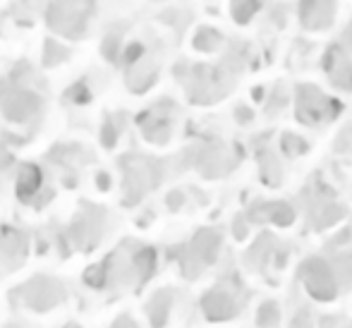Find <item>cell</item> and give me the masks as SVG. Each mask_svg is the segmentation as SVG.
Returning a JSON list of instances; mask_svg holds the SVG:
<instances>
[{"mask_svg": "<svg viewBox=\"0 0 352 328\" xmlns=\"http://www.w3.org/2000/svg\"><path fill=\"white\" fill-rule=\"evenodd\" d=\"M302 290L319 305H331L352 287V259L348 254L309 256L297 268Z\"/></svg>", "mask_w": 352, "mask_h": 328, "instance_id": "cell-1", "label": "cell"}, {"mask_svg": "<svg viewBox=\"0 0 352 328\" xmlns=\"http://www.w3.org/2000/svg\"><path fill=\"white\" fill-rule=\"evenodd\" d=\"M343 106L336 98L326 96L316 87H297L295 94V116L302 125L319 127L326 122H333L340 116Z\"/></svg>", "mask_w": 352, "mask_h": 328, "instance_id": "cell-2", "label": "cell"}, {"mask_svg": "<svg viewBox=\"0 0 352 328\" xmlns=\"http://www.w3.org/2000/svg\"><path fill=\"white\" fill-rule=\"evenodd\" d=\"M247 305V290L235 281H226L218 287H213L209 295L204 297V314L209 321L223 324L240 316L242 307Z\"/></svg>", "mask_w": 352, "mask_h": 328, "instance_id": "cell-3", "label": "cell"}, {"mask_svg": "<svg viewBox=\"0 0 352 328\" xmlns=\"http://www.w3.org/2000/svg\"><path fill=\"white\" fill-rule=\"evenodd\" d=\"M91 8V0H51L48 10V22L58 32L67 36H79L84 29V19Z\"/></svg>", "mask_w": 352, "mask_h": 328, "instance_id": "cell-4", "label": "cell"}, {"mask_svg": "<svg viewBox=\"0 0 352 328\" xmlns=\"http://www.w3.org/2000/svg\"><path fill=\"white\" fill-rule=\"evenodd\" d=\"M324 72L336 89L352 91V61L340 46H333L324 56Z\"/></svg>", "mask_w": 352, "mask_h": 328, "instance_id": "cell-5", "label": "cell"}, {"mask_svg": "<svg viewBox=\"0 0 352 328\" xmlns=\"http://www.w3.org/2000/svg\"><path fill=\"white\" fill-rule=\"evenodd\" d=\"M300 12L305 27L314 29V32H321L333 22V3H329V0H305Z\"/></svg>", "mask_w": 352, "mask_h": 328, "instance_id": "cell-6", "label": "cell"}, {"mask_svg": "<svg viewBox=\"0 0 352 328\" xmlns=\"http://www.w3.org/2000/svg\"><path fill=\"white\" fill-rule=\"evenodd\" d=\"M264 211L259 213V221L264 223H274L276 228H290L295 223V208L287 201H274V204H264Z\"/></svg>", "mask_w": 352, "mask_h": 328, "instance_id": "cell-7", "label": "cell"}, {"mask_svg": "<svg viewBox=\"0 0 352 328\" xmlns=\"http://www.w3.org/2000/svg\"><path fill=\"white\" fill-rule=\"evenodd\" d=\"M283 319V311L280 305L274 300H264L259 307H256V314H254V326L256 328H278Z\"/></svg>", "mask_w": 352, "mask_h": 328, "instance_id": "cell-8", "label": "cell"}, {"mask_svg": "<svg viewBox=\"0 0 352 328\" xmlns=\"http://www.w3.org/2000/svg\"><path fill=\"white\" fill-rule=\"evenodd\" d=\"M261 8V0H232V19L247 24Z\"/></svg>", "mask_w": 352, "mask_h": 328, "instance_id": "cell-9", "label": "cell"}, {"mask_svg": "<svg viewBox=\"0 0 352 328\" xmlns=\"http://www.w3.org/2000/svg\"><path fill=\"white\" fill-rule=\"evenodd\" d=\"M280 146H283V151H285L287 156H292V158H297V156H302V153L309 151V144H307L302 137H297V134H290V132L283 134Z\"/></svg>", "mask_w": 352, "mask_h": 328, "instance_id": "cell-10", "label": "cell"}, {"mask_svg": "<svg viewBox=\"0 0 352 328\" xmlns=\"http://www.w3.org/2000/svg\"><path fill=\"white\" fill-rule=\"evenodd\" d=\"M287 328H319V324H316V316H314V309H309V307H300L297 311H292Z\"/></svg>", "mask_w": 352, "mask_h": 328, "instance_id": "cell-11", "label": "cell"}, {"mask_svg": "<svg viewBox=\"0 0 352 328\" xmlns=\"http://www.w3.org/2000/svg\"><path fill=\"white\" fill-rule=\"evenodd\" d=\"M218 43H221V36H218L213 29H201L199 36L195 39V46L201 48V51H213Z\"/></svg>", "mask_w": 352, "mask_h": 328, "instance_id": "cell-12", "label": "cell"}, {"mask_svg": "<svg viewBox=\"0 0 352 328\" xmlns=\"http://www.w3.org/2000/svg\"><path fill=\"white\" fill-rule=\"evenodd\" d=\"M36 185H38V171L32 166L24 168L22 180H19V192H22V195H29L32 190H36Z\"/></svg>", "mask_w": 352, "mask_h": 328, "instance_id": "cell-13", "label": "cell"}]
</instances>
